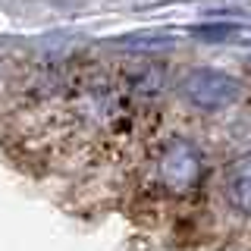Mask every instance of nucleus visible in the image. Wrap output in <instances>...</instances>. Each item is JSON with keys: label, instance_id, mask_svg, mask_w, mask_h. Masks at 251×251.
Wrapping results in <instances>:
<instances>
[{"label": "nucleus", "instance_id": "f257e3e1", "mask_svg": "<svg viewBox=\"0 0 251 251\" xmlns=\"http://www.w3.org/2000/svg\"><path fill=\"white\" fill-rule=\"evenodd\" d=\"M204 154L195 141L173 135L163 145H157V151L151 154V185L167 198H188L195 195L204 182Z\"/></svg>", "mask_w": 251, "mask_h": 251}, {"label": "nucleus", "instance_id": "f03ea898", "mask_svg": "<svg viewBox=\"0 0 251 251\" xmlns=\"http://www.w3.org/2000/svg\"><path fill=\"white\" fill-rule=\"evenodd\" d=\"M182 98L198 110H226L242 98V85L220 69H192L182 78Z\"/></svg>", "mask_w": 251, "mask_h": 251}, {"label": "nucleus", "instance_id": "7ed1b4c3", "mask_svg": "<svg viewBox=\"0 0 251 251\" xmlns=\"http://www.w3.org/2000/svg\"><path fill=\"white\" fill-rule=\"evenodd\" d=\"M226 201L239 214H251V154L226 170Z\"/></svg>", "mask_w": 251, "mask_h": 251}]
</instances>
